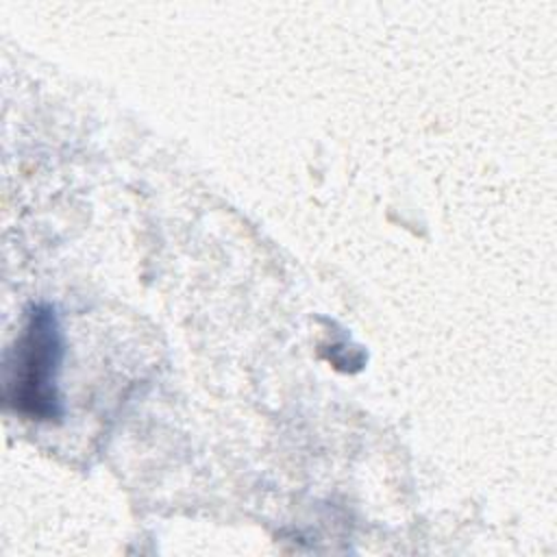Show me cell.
I'll list each match as a JSON object with an SVG mask.
<instances>
[{
	"mask_svg": "<svg viewBox=\"0 0 557 557\" xmlns=\"http://www.w3.org/2000/svg\"><path fill=\"white\" fill-rule=\"evenodd\" d=\"M61 335L48 307H33L28 322L4 363V403L33 420L59 418L57 368Z\"/></svg>",
	"mask_w": 557,
	"mask_h": 557,
	"instance_id": "obj_1",
	"label": "cell"
}]
</instances>
